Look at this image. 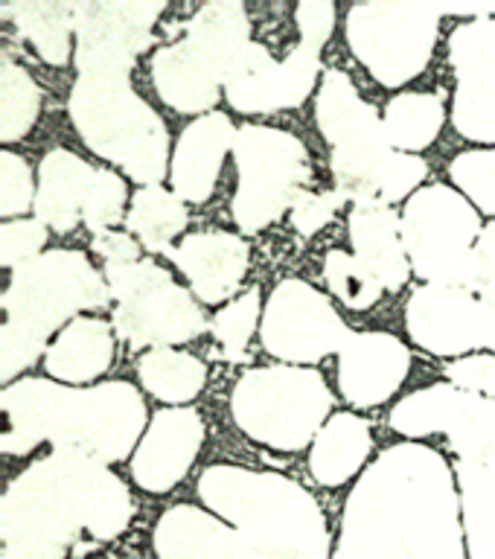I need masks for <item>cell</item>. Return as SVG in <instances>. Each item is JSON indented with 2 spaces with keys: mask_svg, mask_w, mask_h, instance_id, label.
Segmentation results:
<instances>
[{
  "mask_svg": "<svg viewBox=\"0 0 495 559\" xmlns=\"http://www.w3.org/2000/svg\"><path fill=\"white\" fill-rule=\"evenodd\" d=\"M3 452L24 454L47 437L59 452L120 461L143 428V400L126 382L96 391H61L47 382H21L3 393Z\"/></svg>",
  "mask_w": 495,
  "mask_h": 559,
  "instance_id": "cell-1",
  "label": "cell"
},
{
  "mask_svg": "<svg viewBox=\"0 0 495 559\" xmlns=\"http://www.w3.org/2000/svg\"><path fill=\"white\" fill-rule=\"evenodd\" d=\"M318 126L332 143V175L335 190L356 207L388 204L405 199L428 166L423 157L405 155L391 146L385 122L356 94L341 70H327L318 96Z\"/></svg>",
  "mask_w": 495,
  "mask_h": 559,
  "instance_id": "cell-2",
  "label": "cell"
},
{
  "mask_svg": "<svg viewBox=\"0 0 495 559\" xmlns=\"http://www.w3.org/2000/svg\"><path fill=\"white\" fill-rule=\"evenodd\" d=\"M199 492L213 510L239 524L266 554H292L295 545L300 557L321 559L327 550L321 510L295 480L213 466L201 475Z\"/></svg>",
  "mask_w": 495,
  "mask_h": 559,
  "instance_id": "cell-3",
  "label": "cell"
},
{
  "mask_svg": "<svg viewBox=\"0 0 495 559\" xmlns=\"http://www.w3.org/2000/svg\"><path fill=\"white\" fill-rule=\"evenodd\" d=\"M70 114L96 155L155 187L166 166V126L134 96L129 73H82L73 87Z\"/></svg>",
  "mask_w": 495,
  "mask_h": 559,
  "instance_id": "cell-4",
  "label": "cell"
},
{
  "mask_svg": "<svg viewBox=\"0 0 495 559\" xmlns=\"http://www.w3.org/2000/svg\"><path fill=\"white\" fill-rule=\"evenodd\" d=\"M248 44L243 3H210L190 21V35L155 56V87L175 111H204L219 99L227 68Z\"/></svg>",
  "mask_w": 495,
  "mask_h": 559,
  "instance_id": "cell-5",
  "label": "cell"
},
{
  "mask_svg": "<svg viewBox=\"0 0 495 559\" xmlns=\"http://www.w3.org/2000/svg\"><path fill=\"white\" fill-rule=\"evenodd\" d=\"M481 222L467 199L449 187L420 190L405 207L402 242L414 271L428 286H452L475 292L479 286Z\"/></svg>",
  "mask_w": 495,
  "mask_h": 559,
  "instance_id": "cell-6",
  "label": "cell"
},
{
  "mask_svg": "<svg viewBox=\"0 0 495 559\" xmlns=\"http://www.w3.org/2000/svg\"><path fill=\"white\" fill-rule=\"evenodd\" d=\"M330 405V388L315 370H251L231 402L245 435L283 452L304 449Z\"/></svg>",
  "mask_w": 495,
  "mask_h": 559,
  "instance_id": "cell-7",
  "label": "cell"
},
{
  "mask_svg": "<svg viewBox=\"0 0 495 559\" xmlns=\"http://www.w3.org/2000/svg\"><path fill=\"white\" fill-rule=\"evenodd\" d=\"M105 300L108 292L103 280L96 277L82 253L52 251L15 271L3 295V330L44 347V338L64 318L76 309L103 306Z\"/></svg>",
  "mask_w": 495,
  "mask_h": 559,
  "instance_id": "cell-8",
  "label": "cell"
},
{
  "mask_svg": "<svg viewBox=\"0 0 495 559\" xmlns=\"http://www.w3.org/2000/svg\"><path fill=\"white\" fill-rule=\"evenodd\" d=\"M239 190L234 199L236 225L257 234L295 204L300 195L309 160L304 143L286 131L266 126H243L234 140Z\"/></svg>",
  "mask_w": 495,
  "mask_h": 559,
  "instance_id": "cell-9",
  "label": "cell"
},
{
  "mask_svg": "<svg viewBox=\"0 0 495 559\" xmlns=\"http://www.w3.org/2000/svg\"><path fill=\"white\" fill-rule=\"evenodd\" d=\"M440 15V3L353 7L347 17V38L358 61L382 85L397 87L423 73L428 64Z\"/></svg>",
  "mask_w": 495,
  "mask_h": 559,
  "instance_id": "cell-10",
  "label": "cell"
},
{
  "mask_svg": "<svg viewBox=\"0 0 495 559\" xmlns=\"http://www.w3.org/2000/svg\"><path fill=\"white\" fill-rule=\"evenodd\" d=\"M108 280L114 297L120 300L114 312V330L129 347L181 344L208 330L190 292L175 286L173 277L155 262L108 269Z\"/></svg>",
  "mask_w": 495,
  "mask_h": 559,
  "instance_id": "cell-11",
  "label": "cell"
},
{
  "mask_svg": "<svg viewBox=\"0 0 495 559\" xmlns=\"http://www.w3.org/2000/svg\"><path fill=\"white\" fill-rule=\"evenodd\" d=\"M356 332L347 330L330 300L300 280L274 288L262 321V344L271 356L288 361H318L347 347Z\"/></svg>",
  "mask_w": 495,
  "mask_h": 559,
  "instance_id": "cell-12",
  "label": "cell"
},
{
  "mask_svg": "<svg viewBox=\"0 0 495 559\" xmlns=\"http://www.w3.org/2000/svg\"><path fill=\"white\" fill-rule=\"evenodd\" d=\"M411 338L435 356H461L493 347L495 306L467 288L423 286L405 309Z\"/></svg>",
  "mask_w": 495,
  "mask_h": 559,
  "instance_id": "cell-13",
  "label": "cell"
},
{
  "mask_svg": "<svg viewBox=\"0 0 495 559\" xmlns=\"http://www.w3.org/2000/svg\"><path fill=\"white\" fill-rule=\"evenodd\" d=\"M318 56L321 50L300 44L286 61H274L262 44L248 41L225 73L227 99L243 114L295 108L313 91Z\"/></svg>",
  "mask_w": 495,
  "mask_h": 559,
  "instance_id": "cell-14",
  "label": "cell"
},
{
  "mask_svg": "<svg viewBox=\"0 0 495 559\" xmlns=\"http://www.w3.org/2000/svg\"><path fill=\"white\" fill-rule=\"evenodd\" d=\"M161 3H73L82 73H129L131 61L152 38Z\"/></svg>",
  "mask_w": 495,
  "mask_h": 559,
  "instance_id": "cell-15",
  "label": "cell"
},
{
  "mask_svg": "<svg viewBox=\"0 0 495 559\" xmlns=\"http://www.w3.org/2000/svg\"><path fill=\"white\" fill-rule=\"evenodd\" d=\"M411 356L402 341L385 332H356L341 349L339 388L353 405H379L409 376Z\"/></svg>",
  "mask_w": 495,
  "mask_h": 559,
  "instance_id": "cell-16",
  "label": "cell"
},
{
  "mask_svg": "<svg viewBox=\"0 0 495 559\" xmlns=\"http://www.w3.org/2000/svg\"><path fill=\"white\" fill-rule=\"evenodd\" d=\"M204 426L196 411H161L143 437L131 475L149 492H166L187 475L199 454Z\"/></svg>",
  "mask_w": 495,
  "mask_h": 559,
  "instance_id": "cell-17",
  "label": "cell"
},
{
  "mask_svg": "<svg viewBox=\"0 0 495 559\" xmlns=\"http://www.w3.org/2000/svg\"><path fill=\"white\" fill-rule=\"evenodd\" d=\"M169 257L190 277L204 304H222L234 295L248 271V248L231 234H192Z\"/></svg>",
  "mask_w": 495,
  "mask_h": 559,
  "instance_id": "cell-18",
  "label": "cell"
},
{
  "mask_svg": "<svg viewBox=\"0 0 495 559\" xmlns=\"http://www.w3.org/2000/svg\"><path fill=\"white\" fill-rule=\"evenodd\" d=\"M236 131L225 114H204L187 126L175 148L173 187L184 201H204L216 187L227 148H234Z\"/></svg>",
  "mask_w": 495,
  "mask_h": 559,
  "instance_id": "cell-19",
  "label": "cell"
},
{
  "mask_svg": "<svg viewBox=\"0 0 495 559\" xmlns=\"http://www.w3.org/2000/svg\"><path fill=\"white\" fill-rule=\"evenodd\" d=\"M400 230V218L388 204H365L350 213V239L356 260L391 292L409 280V251Z\"/></svg>",
  "mask_w": 495,
  "mask_h": 559,
  "instance_id": "cell-20",
  "label": "cell"
},
{
  "mask_svg": "<svg viewBox=\"0 0 495 559\" xmlns=\"http://www.w3.org/2000/svg\"><path fill=\"white\" fill-rule=\"evenodd\" d=\"M94 166H87L82 157L70 155L64 148H56L42 160V190L35 199V213L44 225L52 230H73L79 216L85 213L87 190L94 178Z\"/></svg>",
  "mask_w": 495,
  "mask_h": 559,
  "instance_id": "cell-21",
  "label": "cell"
},
{
  "mask_svg": "<svg viewBox=\"0 0 495 559\" xmlns=\"http://www.w3.org/2000/svg\"><path fill=\"white\" fill-rule=\"evenodd\" d=\"M367 454H370V428L365 419L339 414L318 431L309 469L323 487H341L344 480H350V475L362 469Z\"/></svg>",
  "mask_w": 495,
  "mask_h": 559,
  "instance_id": "cell-22",
  "label": "cell"
},
{
  "mask_svg": "<svg viewBox=\"0 0 495 559\" xmlns=\"http://www.w3.org/2000/svg\"><path fill=\"white\" fill-rule=\"evenodd\" d=\"M111 326L103 321H73L47 349V373L64 382H87L111 365Z\"/></svg>",
  "mask_w": 495,
  "mask_h": 559,
  "instance_id": "cell-23",
  "label": "cell"
},
{
  "mask_svg": "<svg viewBox=\"0 0 495 559\" xmlns=\"http://www.w3.org/2000/svg\"><path fill=\"white\" fill-rule=\"evenodd\" d=\"M470 400L472 393L458 384H435L405 396L391 411V426L405 437H428L437 431L449 435V428L458 423Z\"/></svg>",
  "mask_w": 495,
  "mask_h": 559,
  "instance_id": "cell-24",
  "label": "cell"
},
{
  "mask_svg": "<svg viewBox=\"0 0 495 559\" xmlns=\"http://www.w3.org/2000/svg\"><path fill=\"white\" fill-rule=\"evenodd\" d=\"M446 111L435 94H400L385 108V134L393 148L420 152L435 143L437 131L444 129Z\"/></svg>",
  "mask_w": 495,
  "mask_h": 559,
  "instance_id": "cell-25",
  "label": "cell"
},
{
  "mask_svg": "<svg viewBox=\"0 0 495 559\" xmlns=\"http://www.w3.org/2000/svg\"><path fill=\"white\" fill-rule=\"evenodd\" d=\"M140 379L152 396L164 402H190L204 388L208 370L199 358L178 349H149L140 358Z\"/></svg>",
  "mask_w": 495,
  "mask_h": 559,
  "instance_id": "cell-26",
  "label": "cell"
},
{
  "mask_svg": "<svg viewBox=\"0 0 495 559\" xmlns=\"http://www.w3.org/2000/svg\"><path fill=\"white\" fill-rule=\"evenodd\" d=\"M187 225V210L181 199L164 187H143L134 195L129 213V230L146 245L149 251H173V239Z\"/></svg>",
  "mask_w": 495,
  "mask_h": 559,
  "instance_id": "cell-27",
  "label": "cell"
},
{
  "mask_svg": "<svg viewBox=\"0 0 495 559\" xmlns=\"http://www.w3.org/2000/svg\"><path fill=\"white\" fill-rule=\"evenodd\" d=\"M7 15H17V26L35 44L50 64H64L70 56V26H73V3H24V7L3 9Z\"/></svg>",
  "mask_w": 495,
  "mask_h": 559,
  "instance_id": "cell-28",
  "label": "cell"
},
{
  "mask_svg": "<svg viewBox=\"0 0 495 559\" xmlns=\"http://www.w3.org/2000/svg\"><path fill=\"white\" fill-rule=\"evenodd\" d=\"M449 443L461 463H484L495 457V400L472 393L470 405L463 408L452 428H449Z\"/></svg>",
  "mask_w": 495,
  "mask_h": 559,
  "instance_id": "cell-29",
  "label": "cell"
},
{
  "mask_svg": "<svg viewBox=\"0 0 495 559\" xmlns=\"http://www.w3.org/2000/svg\"><path fill=\"white\" fill-rule=\"evenodd\" d=\"M323 277L330 283L332 295L339 297L341 304L365 312L376 300L382 297L385 286L370 274V271L356 260V253L347 251H330L323 262Z\"/></svg>",
  "mask_w": 495,
  "mask_h": 559,
  "instance_id": "cell-30",
  "label": "cell"
},
{
  "mask_svg": "<svg viewBox=\"0 0 495 559\" xmlns=\"http://www.w3.org/2000/svg\"><path fill=\"white\" fill-rule=\"evenodd\" d=\"M0 134L7 143H15L21 134L30 131L38 114V87L24 70H17L12 61L3 64V94H0Z\"/></svg>",
  "mask_w": 495,
  "mask_h": 559,
  "instance_id": "cell-31",
  "label": "cell"
},
{
  "mask_svg": "<svg viewBox=\"0 0 495 559\" xmlns=\"http://www.w3.org/2000/svg\"><path fill=\"white\" fill-rule=\"evenodd\" d=\"M257 314H260V288H251L248 295L227 304L225 309H219V314L210 323V332L216 335L219 347L225 349L227 358H234V361L245 358V347L257 330Z\"/></svg>",
  "mask_w": 495,
  "mask_h": 559,
  "instance_id": "cell-32",
  "label": "cell"
},
{
  "mask_svg": "<svg viewBox=\"0 0 495 559\" xmlns=\"http://www.w3.org/2000/svg\"><path fill=\"white\" fill-rule=\"evenodd\" d=\"M449 175L484 213H495V148L463 152L452 160Z\"/></svg>",
  "mask_w": 495,
  "mask_h": 559,
  "instance_id": "cell-33",
  "label": "cell"
},
{
  "mask_svg": "<svg viewBox=\"0 0 495 559\" xmlns=\"http://www.w3.org/2000/svg\"><path fill=\"white\" fill-rule=\"evenodd\" d=\"M122 204H126V183L108 169H96L91 178V190H87L85 213H82L85 225L94 234L111 230L114 222L120 218Z\"/></svg>",
  "mask_w": 495,
  "mask_h": 559,
  "instance_id": "cell-34",
  "label": "cell"
},
{
  "mask_svg": "<svg viewBox=\"0 0 495 559\" xmlns=\"http://www.w3.org/2000/svg\"><path fill=\"white\" fill-rule=\"evenodd\" d=\"M47 230L42 222H7L0 227V248H3V265L7 269H21L26 262H33V257L42 251Z\"/></svg>",
  "mask_w": 495,
  "mask_h": 559,
  "instance_id": "cell-35",
  "label": "cell"
},
{
  "mask_svg": "<svg viewBox=\"0 0 495 559\" xmlns=\"http://www.w3.org/2000/svg\"><path fill=\"white\" fill-rule=\"evenodd\" d=\"M347 204L344 195L339 190L332 192H300L292 204V225H295L297 234L315 236L321 230L332 216L335 210H341Z\"/></svg>",
  "mask_w": 495,
  "mask_h": 559,
  "instance_id": "cell-36",
  "label": "cell"
},
{
  "mask_svg": "<svg viewBox=\"0 0 495 559\" xmlns=\"http://www.w3.org/2000/svg\"><path fill=\"white\" fill-rule=\"evenodd\" d=\"M0 178H3V190H0V213L3 216H15L24 213L30 199H33V181H30V169L17 155L3 152L0 155Z\"/></svg>",
  "mask_w": 495,
  "mask_h": 559,
  "instance_id": "cell-37",
  "label": "cell"
},
{
  "mask_svg": "<svg viewBox=\"0 0 495 559\" xmlns=\"http://www.w3.org/2000/svg\"><path fill=\"white\" fill-rule=\"evenodd\" d=\"M446 376L463 391L487 393L490 400H495V353L461 358V361L446 367Z\"/></svg>",
  "mask_w": 495,
  "mask_h": 559,
  "instance_id": "cell-38",
  "label": "cell"
},
{
  "mask_svg": "<svg viewBox=\"0 0 495 559\" xmlns=\"http://www.w3.org/2000/svg\"><path fill=\"white\" fill-rule=\"evenodd\" d=\"M332 24H335V7L332 3L306 0V3L297 7V26H300V35H304L300 44H309L315 50H321L332 35Z\"/></svg>",
  "mask_w": 495,
  "mask_h": 559,
  "instance_id": "cell-39",
  "label": "cell"
},
{
  "mask_svg": "<svg viewBox=\"0 0 495 559\" xmlns=\"http://www.w3.org/2000/svg\"><path fill=\"white\" fill-rule=\"evenodd\" d=\"M94 251L108 262V269H122V265L140 262L138 242L129 234H117V230L94 234Z\"/></svg>",
  "mask_w": 495,
  "mask_h": 559,
  "instance_id": "cell-40",
  "label": "cell"
},
{
  "mask_svg": "<svg viewBox=\"0 0 495 559\" xmlns=\"http://www.w3.org/2000/svg\"><path fill=\"white\" fill-rule=\"evenodd\" d=\"M475 257H479V286H475V292L495 306V225H490L481 234Z\"/></svg>",
  "mask_w": 495,
  "mask_h": 559,
  "instance_id": "cell-41",
  "label": "cell"
}]
</instances>
